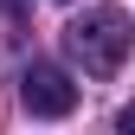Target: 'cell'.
Masks as SVG:
<instances>
[{"mask_svg": "<svg viewBox=\"0 0 135 135\" xmlns=\"http://www.w3.org/2000/svg\"><path fill=\"white\" fill-rule=\"evenodd\" d=\"M20 103H26V116L58 122V116L77 109V84L64 77L58 64H26V77H20Z\"/></svg>", "mask_w": 135, "mask_h": 135, "instance_id": "obj_2", "label": "cell"}, {"mask_svg": "<svg viewBox=\"0 0 135 135\" xmlns=\"http://www.w3.org/2000/svg\"><path fill=\"white\" fill-rule=\"evenodd\" d=\"M129 45H135L129 13H116V7H90V13H77V20L64 26V52L84 64V77H109V71H122Z\"/></svg>", "mask_w": 135, "mask_h": 135, "instance_id": "obj_1", "label": "cell"}, {"mask_svg": "<svg viewBox=\"0 0 135 135\" xmlns=\"http://www.w3.org/2000/svg\"><path fill=\"white\" fill-rule=\"evenodd\" d=\"M116 129H122V135H135V103H122V109H116Z\"/></svg>", "mask_w": 135, "mask_h": 135, "instance_id": "obj_3", "label": "cell"}, {"mask_svg": "<svg viewBox=\"0 0 135 135\" xmlns=\"http://www.w3.org/2000/svg\"><path fill=\"white\" fill-rule=\"evenodd\" d=\"M0 13H26V0H0Z\"/></svg>", "mask_w": 135, "mask_h": 135, "instance_id": "obj_4", "label": "cell"}]
</instances>
